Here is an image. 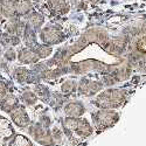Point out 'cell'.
Masks as SVG:
<instances>
[{
    "instance_id": "cell-1",
    "label": "cell",
    "mask_w": 146,
    "mask_h": 146,
    "mask_svg": "<svg viewBox=\"0 0 146 146\" xmlns=\"http://www.w3.org/2000/svg\"><path fill=\"white\" fill-rule=\"evenodd\" d=\"M15 13V0H0V14L11 18Z\"/></svg>"
},
{
    "instance_id": "cell-2",
    "label": "cell",
    "mask_w": 146,
    "mask_h": 146,
    "mask_svg": "<svg viewBox=\"0 0 146 146\" xmlns=\"http://www.w3.org/2000/svg\"><path fill=\"white\" fill-rule=\"evenodd\" d=\"M31 9V3L28 0H15V11L20 14H25Z\"/></svg>"
},
{
    "instance_id": "cell-3",
    "label": "cell",
    "mask_w": 146,
    "mask_h": 146,
    "mask_svg": "<svg viewBox=\"0 0 146 146\" xmlns=\"http://www.w3.org/2000/svg\"><path fill=\"white\" fill-rule=\"evenodd\" d=\"M15 103V100L13 97H7V98L3 100V103H1V109L5 111H9L12 108H13V104Z\"/></svg>"
},
{
    "instance_id": "cell-4",
    "label": "cell",
    "mask_w": 146,
    "mask_h": 146,
    "mask_svg": "<svg viewBox=\"0 0 146 146\" xmlns=\"http://www.w3.org/2000/svg\"><path fill=\"white\" fill-rule=\"evenodd\" d=\"M27 141L23 139L22 137H17L15 139V143H14V146H26Z\"/></svg>"
},
{
    "instance_id": "cell-5",
    "label": "cell",
    "mask_w": 146,
    "mask_h": 146,
    "mask_svg": "<svg viewBox=\"0 0 146 146\" xmlns=\"http://www.w3.org/2000/svg\"><path fill=\"white\" fill-rule=\"evenodd\" d=\"M5 94H6V89L4 87V84L0 82V101H3L5 98Z\"/></svg>"
},
{
    "instance_id": "cell-6",
    "label": "cell",
    "mask_w": 146,
    "mask_h": 146,
    "mask_svg": "<svg viewBox=\"0 0 146 146\" xmlns=\"http://www.w3.org/2000/svg\"><path fill=\"white\" fill-rule=\"evenodd\" d=\"M8 127V121L4 118H0V130H5Z\"/></svg>"
},
{
    "instance_id": "cell-7",
    "label": "cell",
    "mask_w": 146,
    "mask_h": 146,
    "mask_svg": "<svg viewBox=\"0 0 146 146\" xmlns=\"http://www.w3.org/2000/svg\"><path fill=\"white\" fill-rule=\"evenodd\" d=\"M6 58H9V60H13V58H14V53H13V50L6 53Z\"/></svg>"
}]
</instances>
